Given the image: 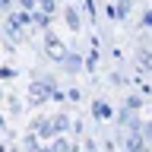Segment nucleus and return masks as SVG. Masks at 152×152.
Returning <instances> with one entry per match:
<instances>
[]
</instances>
